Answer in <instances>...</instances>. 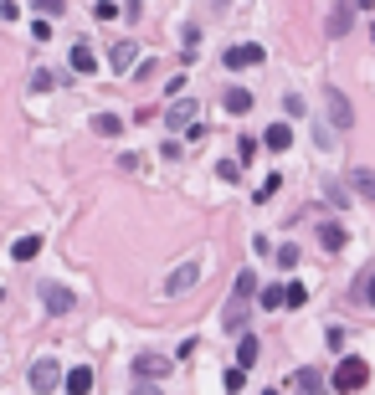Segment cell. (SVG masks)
<instances>
[{
	"mask_svg": "<svg viewBox=\"0 0 375 395\" xmlns=\"http://www.w3.org/2000/svg\"><path fill=\"white\" fill-rule=\"evenodd\" d=\"M129 369H134V380H165L175 365H170L165 355H139L134 365H129Z\"/></svg>",
	"mask_w": 375,
	"mask_h": 395,
	"instance_id": "cell-6",
	"label": "cell"
},
{
	"mask_svg": "<svg viewBox=\"0 0 375 395\" xmlns=\"http://www.w3.org/2000/svg\"><path fill=\"white\" fill-rule=\"evenodd\" d=\"M134 395H160V385L154 380H134Z\"/></svg>",
	"mask_w": 375,
	"mask_h": 395,
	"instance_id": "cell-34",
	"label": "cell"
},
{
	"mask_svg": "<svg viewBox=\"0 0 375 395\" xmlns=\"http://www.w3.org/2000/svg\"><path fill=\"white\" fill-rule=\"evenodd\" d=\"M278 267H298V247H278Z\"/></svg>",
	"mask_w": 375,
	"mask_h": 395,
	"instance_id": "cell-31",
	"label": "cell"
},
{
	"mask_svg": "<svg viewBox=\"0 0 375 395\" xmlns=\"http://www.w3.org/2000/svg\"><path fill=\"white\" fill-rule=\"evenodd\" d=\"M216 6H227V0H216Z\"/></svg>",
	"mask_w": 375,
	"mask_h": 395,
	"instance_id": "cell-37",
	"label": "cell"
},
{
	"mask_svg": "<svg viewBox=\"0 0 375 395\" xmlns=\"http://www.w3.org/2000/svg\"><path fill=\"white\" fill-rule=\"evenodd\" d=\"M365 380H370V365H365L360 355H344V360L335 365V375H329V385H335L339 395H355V390H365Z\"/></svg>",
	"mask_w": 375,
	"mask_h": 395,
	"instance_id": "cell-2",
	"label": "cell"
},
{
	"mask_svg": "<svg viewBox=\"0 0 375 395\" xmlns=\"http://www.w3.org/2000/svg\"><path fill=\"white\" fill-rule=\"evenodd\" d=\"M241 385H247V369H241V365H237V369H227V395H237Z\"/></svg>",
	"mask_w": 375,
	"mask_h": 395,
	"instance_id": "cell-27",
	"label": "cell"
},
{
	"mask_svg": "<svg viewBox=\"0 0 375 395\" xmlns=\"http://www.w3.org/2000/svg\"><path fill=\"white\" fill-rule=\"evenodd\" d=\"M36 11L41 16H62V0H36Z\"/></svg>",
	"mask_w": 375,
	"mask_h": 395,
	"instance_id": "cell-33",
	"label": "cell"
},
{
	"mask_svg": "<svg viewBox=\"0 0 375 395\" xmlns=\"http://www.w3.org/2000/svg\"><path fill=\"white\" fill-rule=\"evenodd\" d=\"M293 390H298V395H324L329 380L319 375V369H298V375H293Z\"/></svg>",
	"mask_w": 375,
	"mask_h": 395,
	"instance_id": "cell-11",
	"label": "cell"
},
{
	"mask_svg": "<svg viewBox=\"0 0 375 395\" xmlns=\"http://www.w3.org/2000/svg\"><path fill=\"white\" fill-rule=\"evenodd\" d=\"M355 298L365 303V308H375V267H365V272H360V288H355Z\"/></svg>",
	"mask_w": 375,
	"mask_h": 395,
	"instance_id": "cell-23",
	"label": "cell"
},
{
	"mask_svg": "<svg viewBox=\"0 0 375 395\" xmlns=\"http://www.w3.org/2000/svg\"><path fill=\"white\" fill-rule=\"evenodd\" d=\"M355 26V0H335V11H329V36H344Z\"/></svg>",
	"mask_w": 375,
	"mask_h": 395,
	"instance_id": "cell-9",
	"label": "cell"
},
{
	"mask_svg": "<svg viewBox=\"0 0 375 395\" xmlns=\"http://www.w3.org/2000/svg\"><path fill=\"white\" fill-rule=\"evenodd\" d=\"M31 41H52V21H47V16L31 21Z\"/></svg>",
	"mask_w": 375,
	"mask_h": 395,
	"instance_id": "cell-28",
	"label": "cell"
},
{
	"mask_svg": "<svg viewBox=\"0 0 375 395\" xmlns=\"http://www.w3.org/2000/svg\"><path fill=\"white\" fill-rule=\"evenodd\" d=\"M57 82H62V77H57L52 67H41V72H31V87H36V93H52Z\"/></svg>",
	"mask_w": 375,
	"mask_h": 395,
	"instance_id": "cell-24",
	"label": "cell"
},
{
	"mask_svg": "<svg viewBox=\"0 0 375 395\" xmlns=\"http://www.w3.org/2000/svg\"><path fill=\"white\" fill-rule=\"evenodd\" d=\"M257 355H262V344H257L252 334H237V365H241V369H252Z\"/></svg>",
	"mask_w": 375,
	"mask_h": 395,
	"instance_id": "cell-16",
	"label": "cell"
},
{
	"mask_svg": "<svg viewBox=\"0 0 375 395\" xmlns=\"http://www.w3.org/2000/svg\"><path fill=\"white\" fill-rule=\"evenodd\" d=\"M41 308H47V313H72L77 308V293L72 288H62V282H41Z\"/></svg>",
	"mask_w": 375,
	"mask_h": 395,
	"instance_id": "cell-4",
	"label": "cell"
},
{
	"mask_svg": "<svg viewBox=\"0 0 375 395\" xmlns=\"http://www.w3.org/2000/svg\"><path fill=\"white\" fill-rule=\"evenodd\" d=\"M288 144H293V128H288V123H273L268 134H262V149H273V155H283Z\"/></svg>",
	"mask_w": 375,
	"mask_h": 395,
	"instance_id": "cell-15",
	"label": "cell"
},
{
	"mask_svg": "<svg viewBox=\"0 0 375 395\" xmlns=\"http://www.w3.org/2000/svg\"><path fill=\"white\" fill-rule=\"evenodd\" d=\"M252 298H257V277H252V267H247V272H237V288H232L227 308H222V328H227V334H241V328H247Z\"/></svg>",
	"mask_w": 375,
	"mask_h": 395,
	"instance_id": "cell-1",
	"label": "cell"
},
{
	"mask_svg": "<svg viewBox=\"0 0 375 395\" xmlns=\"http://www.w3.org/2000/svg\"><path fill=\"white\" fill-rule=\"evenodd\" d=\"M370 41H375V26H370Z\"/></svg>",
	"mask_w": 375,
	"mask_h": 395,
	"instance_id": "cell-36",
	"label": "cell"
},
{
	"mask_svg": "<svg viewBox=\"0 0 375 395\" xmlns=\"http://www.w3.org/2000/svg\"><path fill=\"white\" fill-rule=\"evenodd\" d=\"M262 57H268V52H262L257 41H237V47H227L222 62H227L232 72H241V67H262Z\"/></svg>",
	"mask_w": 375,
	"mask_h": 395,
	"instance_id": "cell-5",
	"label": "cell"
},
{
	"mask_svg": "<svg viewBox=\"0 0 375 395\" xmlns=\"http://www.w3.org/2000/svg\"><path fill=\"white\" fill-rule=\"evenodd\" d=\"M349 185H355V190L365 195V201L375 206V169H349Z\"/></svg>",
	"mask_w": 375,
	"mask_h": 395,
	"instance_id": "cell-19",
	"label": "cell"
},
{
	"mask_svg": "<svg viewBox=\"0 0 375 395\" xmlns=\"http://www.w3.org/2000/svg\"><path fill=\"white\" fill-rule=\"evenodd\" d=\"M308 303V288L303 282H283V308H303Z\"/></svg>",
	"mask_w": 375,
	"mask_h": 395,
	"instance_id": "cell-22",
	"label": "cell"
},
{
	"mask_svg": "<svg viewBox=\"0 0 375 395\" xmlns=\"http://www.w3.org/2000/svg\"><path fill=\"white\" fill-rule=\"evenodd\" d=\"M257 303H262V308H283V288H262Z\"/></svg>",
	"mask_w": 375,
	"mask_h": 395,
	"instance_id": "cell-26",
	"label": "cell"
},
{
	"mask_svg": "<svg viewBox=\"0 0 375 395\" xmlns=\"http://www.w3.org/2000/svg\"><path fill=\"white\" fill-rule=\"evenodd\" d=\"M222 108H227V113H252V93H247V87H227Z\"/></svg>",
	"mask_w": 375,
	"mask_h": 395,
	"instance_id": "cell-17",
	"label": "cell"
},
{
	"mask_svg": "<svg viewBox=\"0 0 375 395\" xmlns=\"http://www.w3.org/2000/svg\"><path fill=\"white\" fill-rule=\"evenodd\" d=\"M57 385H62V365H57V360H36V365H31V390L47 395V390H57Z\"/></svg>",
	"mask_w": 375,
	"mask_h": 395,
	"instance_id": "cell-7",
	"label": "cell"
},
{
	"mask_svg": "<svg viewBox=\"0 0 375 395\" xmlns=\"http://www.w3.org/2000/svg\"><path fill=\"white\" fill-rule=\"evenodd\" d=\"M324 344H329V349L339 355V349H344V328H324Z\"/></svg>",
	"mask_w": 375,
	"mask_h": 395,
	"instance_id": "cell-30",
	"label": "cell"
},
{
	"mask_svg": "<svg viewBox=\"0 0 375 395\" xmlns=\"http://www.w3.org/2000/svg\"><path fill=\"white\" fill-rule=\"evenodd\" d=\"M67 62H72V72H77V77H93V72H98V57H93V47H82V41L72 47Z\"/></svg>",
	"mask_w": 375,
	"mask_h": 395,
	"instance_id": "cell-13",
	"label": "cell"
},
{
	"mask_svg": "<svg viewBox=\"0 0 375 395\" xmlns=\"http://www.w3.org/2000/svg\"><path fill=\"white\" fill-rule=\"evenodd\" d=\"M165 123H170V128H190V123H195V98H175L170 113H165Z\"/></svg>",
	"mask_w": 375,
	"mask_h": 395,
	"instance_id": "cell-10",
	"label": "cell"
},
{
	"mask_svg": "<svg viewBox=\"0 0 375 395\" xmlns=\"http://www.w3.org/2000/svg\"><path fill=\"white\" fill-rule=\"evenodd\" d=\"M41 247H47V241H41V236H21L16 247H11V257H16V262H31V257H36Z\"/></svg>",
	"mask_w": 375,
	"mask_h": 395,
	"instance_id": "cell-20",
	"label": "cell"
},
{
	"mask_svg": "<svg viewBox=\"0 0 375 395\" xmlns=\"http://www.w3.org/2000/svg\"><path fill=\"white\" fill-rule=\"evenodd\" d=\"M108 62H114V72H129L139 62V47L134 41H114V52H108Z\"/></svg>",
	"mask_w": 375,
	"mask_h": 395,
	"instance_id": "cell-12",
	"label": "cell"
},
{
	"mask_svg": "<svg viewBox=\"0 0 375 395\" xmlns=\"http://www.w3.org/2000/svg\"><path fill=\"white\" fill-rule=\"evenodd\" d=\"M278 185H283L278 174H268V180H262V190H257V201H273V195H278Z\"/></svg>",
	"mask_w": 375,
	"mask_h": 395,
	"instance_id": "cell-29",
	"label": "cell"
},
{
	"mask_svg": "<svg viewBox=\"0 0 375 395\" xmlns=\"http://www.w3.org/2000/svg\"><path fill=\"white\" fill-rule=\"evenodd\" d=\"M195 282H201V257H185L180 267H170V277H165V293L170 298H180V293H190Z\"/></svg>",
	"mask_w": 375,
	"mask_h": 395,
	"instance_id": "cell-3",
	"label": "cell"
},
{
	"mask_svg": "<svg viewBox=\"0 0 375 395\" xmlns=\"http://www.w3.org/2000/svg\"><path fill=\"white\" fill-rule=\"evenodd\" d=\"M62 385H67V395H87V390H93V369L77 365V369H67V375H62Z\"/></svg>",
	"mask_w": 375,
	"mask_h": 395,
	"instance_id": "cell-14",
	"label": "cell"
},
{
	"mask_svg": "<svg viewBox=\"0 0 375 395\" xmlns=\"http://www.w3.org/2000/svg\"><path fill=\"white\" fill-rule=\"evenodd\" d=\"M262 395H283V390H262Z\"/></svg>",
	"mask_w": 375,
	"mask_h": 395,
	"instance_id": "cell-35",
	"label": "cell"
},
{
	"mask_svg": "<svg viewBox=\"0 0 375 395\" xmlns=\"http://www.w3.org/2000/svg\"><path fill=\"white\" fill-rule=\"evenodd\" d=\"M257 149H262V139H252V134H241V139H237V155L247 160V165L257 160Z\"/></svg>",
	"mask_w": 375,
	"mask_h": 395,
	"instance_id": "cell-25",
	"label": "cell"
},
{
	"mask_svg": "<svg viewBox=\"0 0 375 395\" xmlns=\"http://www.w3.org/2000/svg\"><path fill=\"white\" fill-rule=\"evenodd\" d=\"M324 103H329V118H335V128H349V123H355V108H349V98L339 93V87H329Z\"/></svg>",
	"mask_w": 375,
	"mask_h": 395,
	"instance_id": "cell-8",
	"label": "cell"
},
{
	"mask_svg": "<svg viewBox=\"0 0 375 395\" xmlns=\"http://www.w3.org/2000/svg\"><path fill=\"white\" fill-rule=\"evenodd\" d=\"M319 241H324L329 252H339V247H344L349 236H344V226H335V221H324V226H319Z\"/></svg>",
	"mask_w": 375,
	"mask_h": 395,
	"instance_id": "cell-21",
	"label": "cell"
},
{
	"mask_svg": "<svg viewBox=\"0 0 375 395\" xmlns=\"http://www.w3.org/2000/svg\"><path fill=\"white\" fill-rule=\"evenodd\" d=\"M93 134H98V139H119V134H124V118H119V113H98V118H93Z\"/></svg>",
	"mask_w": 375,
	"mask_h": 395,
	"instance_id": "cell-18",
	"label": "cell"
},
{
	"mask_svg": "<svg viewBox=\"0 0 375 395\" xmlns=\"http://www.w3.org/2000/svg\"><path fill=\"white\" fill-rule=\"evenodd\" d=\"M216 174H222V180H227V185H237V180H241V169H237L232 160H227V165H216Z\"/></svg>",
	"mask_w": 375,
	"mask_h": 395,
	"instance_id": "cell-32",
	"label": "cell"
}]
</instances>
